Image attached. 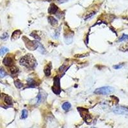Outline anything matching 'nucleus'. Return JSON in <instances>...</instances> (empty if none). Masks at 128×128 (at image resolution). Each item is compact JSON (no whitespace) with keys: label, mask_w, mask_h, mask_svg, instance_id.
<instances>
[{"label":"nucleus","mask_w":128,"mask_h":128,"mask_svg":"<svg viewBox=\"0 0 128 128\" xmlns=\"http://www.w3.org/2000/svg\"><path fill=\"white\" fill-rule=\"evenodd\" d=\"M3 63L4 65H7V66H11V65H12L13 60L10 57H6V58H4V59L3 61Z\"/></svg>","instance_id":"6e6552de"},{"label":"nucleus","mask_w":128,"mask_h":128,"mask_svg":"<svg viewBox=\"0 0 128 128\" xmlns=\"http://www.w3.org/2000/svg\"><path fill=\"white\" fill-rule=\"evenodd\" d=\"M114 88L110 86H106V87H103L97 88L94 91V93L98 94V95H108L110 93H113L114 92Z\"/></svg>","instance_id":"f03ea898"},{"label":"nucleus","mask_w":128,"mask_h":128,"mask_svg":"<svg viewBox=\"0 0 128 128\" xmlns=\"http://www.w3.org/2000/svg\"><path fill=\"white\" fill-rule=\"evenodd\" d=\"M9 51V49L7 48H1V49H0V55L1 56H3V54H4L6 53H7Z\"/></svg>","instance_id":"4468645a"},{"label":"nucleus","mask_w":128,"mask_h":128,"mask_svg":"<svg viewBox=\"0 0 128 128\" xmlns=\"http://www.w3.org/2000/svg\"><path fill=\"white\" fill-rule=\"evenodd\" d=\"M26 46L28 48V49L35 50L37 49L39 46V42L35 41H31L30 40H27V42H25Z\"/></svg>","instance_id":"39448f33"},{"label":"nucleus","mask_w":128,"mask_h":128,"mask_svg":"<svg viewBox=\"0 0 128 128\" xmlns=\"http://www.w3.org/2000/svg\"><path fill=\"white\" fill-rule=\"evenodd\" d=\"M4 101L5 103H7L8 105H12V101L9 96H5L4 97Z\"/></svg>","instance_id":"f8f14e48"},{"label":"nucleus","mask_w":128,"mask_h":128,"mask_svg":"<svg viewBox=\"0 0 128 128\" xmlns=\"http://www.w3.org/2000/svg\"></svg>","instance_id":"b1692460"},{"label":"nucleus","mask_w":128,"mask_h":128,"mask_svg":"<svg viewBox=\"0 0 128 128\" xmlns=\"http://www.w3.org/2000/svg\"><path fill=\"white\" fill-rule=\"evenodd\" d=\"M113 111L115 113H117V114L126 115V114H128V108L123 106L116 107L115 108L113 109Z\"/></svg>","instance_id":"20e7f679"},{"label":"nucleus","mask_w":128,"mask_h":128,"mask_svg":"<svg viewBox=\"0 0 128 128\" xmlns=\"http://www.w3.org/2000/svg\"><path fill=\"white\" fill-rule=\"evenodd\" d=\"M71 104L69 102H65L62 104V108L65 111H68L71 108Z\"/></svg>","instance_id":"9b49d317"},{"label":"nucleus","mask_w":128,"mask_h":128,"mask_svg":"<svg viewBox=\"0 0 128 128\" xmlns=\"http://www.w3.org/2000/svg\"><path fill=\"white\" fill-rule=\"evenodd\" d=\"M128 40V35L126 34H123L120 38L119 40V42H122V41H126Z\"/></svg>","instance_id":"2eb2a0df"},{"label":"nucleus","mask_w":128,"mask_h":128,"mask_svg":"<svg viewBox=\"0 0 128 128\" xmlns=\"http://www.w3.org/2000/svg\"><path fill=\"white\" fill-rule=\"evenodd\" d=\"M72 37H73V34L71 35L70 33H68V34H65V35H64V40H65V43L67 44H69L72 42Z\"/></svg>","instance_id":"423d86ee"},{"label":"nucleus","mask_w":128,"mask_h":128,"mask_svg":"<svg viewBox=\"0 0 128 128\" xmlns=\"http://www.w3.org/2000/svg\"><path fill=\"white\" fill-rule=\"evenodd\" d=\"M19 62L21 65H24L26 67H33L34 66L35 58L33 57L32 55H26L20 60Z\"/></svg>","instance_id":"f257e3e1"},{"label":"nucleus","mask_w":128,"mask_h":128,"mask_svg":"<svg viewBox=\"0 0 128 128\" xmlns=\"http://www.w3.org/2000/svg\"><path fill=\"white\" fill-rule=\"evenodd\" d=\"M51 67L49 65H46L44 68V73H45L46 76H49L51 74Z\"/></svg>","instance_id":"9d476101"},{"label":"nucleus","mask_w":128,"mask_h":128,"mask_svg":"<svg viewBox=\"0 0 128 128\" xmlns=\"http://www.w3.org/2000/svg\"><path fill=\"white\" fill-rule=\"evenodd\" d=\"M94 14H95V13H94V12H93V13H90V14H89V15H88L87 16H86V18H85V19H89V18H92V16L94 15Z\"/></svg>","instance_id":"5701e85b"},{"label":"nucleus","mask_w":128,"mask_h":128,"mask_svg":"<svg viewBox=\"0 0 128 128\" xmlns=\"http://www.w3.org/2000/svg\"><path fill=\"white\" fill-rule=\"evenodd\" d=\"M18 71V69L15 67H14V66L12 67L10 69V72L12 73V74H14V73H15V72H17Z\"/></svg>","instance_id":"aec40b11"},{"label":"nucleus","mask_w":128,"mask_h":128,"mask_svg":"<svg viewBox=\"0 0 128 128\" xmlns=\"http://www.w3.org/2000/svg\"><path fill=\"white\" fill-rule=\"evenodd\" d=\"M48 21L51 24V25H52V26H56V25L58 24V21L55 18H54L53 17H51V16L48 18Z\"/></svg>","instance_id":"1a4fd4ad"},{"label":"nucleus","mask_w":128,"mask_h":128,"mask_svg":"<svg viewBox=\"0 0 128 128\" xmlns=\"http://www.w3.org/2000/svg\"><path fill=\"white\" fill-rule=\"evenodd\" d=\"M7 76V73H6V72L4 71V70L3 69H0V78H3L4 77Z\"/></svg>","instance_id":"a211bd4d"},{"label":"nucleus","mask_w":128,"mask_h":128,"mask_svg":"<svg viewBox=\"0 0 128 128\" xmlns=\"http://www.w3.org/2000/svg\"><path fill=\"white\" fill-rule=\"evenodd\" d=\"M28 117V111L26 110H23L22 111V119H26Z\"/></svg>","instance_id":"f3484780"},{"label":"nucleus","mask_w":128,"mask_h":128,"mask_svg":"<svg viewBox=\"0 0 128 128\" xmlns=\"http://www.w3.org/2000/svg\"><path fill=\"white\" fill-rule=\"evenodd\" d=\"M53 90L54 92V93L56 94H59L60 93V78L58 76H56L54 78V87L53 88Z\"/></svg>","instance_id":"7ed1b4c3"},{"label":"nucleus","mask_w":128,"mask_h":128,"mask_svg":"<svg viewBox=\"0 0 128 128\" xmlns=\"http://www.w3.org/2000/svg\"><path fill=\"white\" fill-rule=\"evenodd\" d=\"M58 10V7L55 4L52 3V4L50 5L49 9V13H51V14H54L57 12Z\"/></svg>","instance_id":"0eeeda50"},{"label":"nucleus","mask_w":128,"mask_h":128,"mask_svg":"<svg viewBox=\"0 0 128 128\" xmlns=\"http://www.w3.org/2000/svg\"><path fill=\"white\" fill-rule=\"evenodd\" d=\"M14 83H15V87H17L18 88H22V86H23V85H22V83L19 80L15 81Z\"/></svg>","instance_id":"dca6fc26"},{"label":"nucleus","mask_w":128,"mask_h":128,"mask_svg":"<svg viewBox=\"0 0 128 128\" xmlns=\"http://www.w3.org/2000/svg\"><path fill=\"white\" fill-rule=\"evenodd\" d=\"M20 35H21V32H20V31H15L13 33V34H12V39H18V38L20 37Z\"/></svg>","instance_id":"ddd939ff"},{"label":"nucleus","mask_w":128,"mask_h":128,"mask_svg":"<svg viewBox=\"0 0 128 128\" xmlns=\"http://www.w3.org/2000/svg\"><path fill=\"white\" fill-rule=\"evenodd\" d=\"M42 96L40 93H39V96L37 97V104H39L41 102V101H42Z\"/></svg>","instance_id":"6ab92c4d"},{"label":"nucleus","mask_w":128,"mask_h":128,"mask_svg":"<svg viewBox=\"0 0 128 128\" xmlns=\"http://www.w3.org/2000/svg\"><path fill=\"white\" fill-rule=\"evenodd\" d=\"M123 65H124V64H120V65H115V66H113V68H114L115 69H120V68L123 67Z\"/></svg>","instance_id":"4be33fe9"},{"label":"nucleus","mask_w":128,"mask_h":128,"mask_svg":"<svg viewBox=\"0 0 128 128\" xmlns=\"http://www.w3.org/2000/svg\"><path fill=\"white\" fill-rule=\"evenodd\" d=\"M9 37V35H8V33H4L3 34V35L1 37V39L3 40H5L7 39V38Z\"/></svg>","instance_id":"412c9836"}]
</instances>
